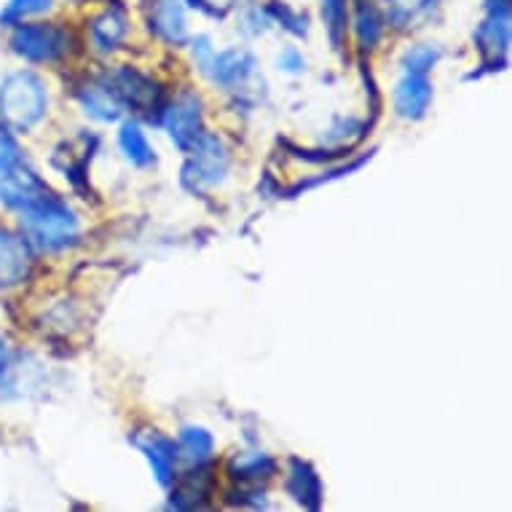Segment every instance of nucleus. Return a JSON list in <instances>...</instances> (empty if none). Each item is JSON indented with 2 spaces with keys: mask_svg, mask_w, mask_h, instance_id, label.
Listing matches in <instances>:
<instances>
[{
  "mask_svg": "<svg viewBox=\"0 0 512 512\" xmlns=\"http://www.w3.org/2000/svg\"><path fill=\"white\" fill-rule=\"evenodd\" d=\"M228 172V151L218 137L204 132L199 143L188 151V164L183 169V183L194 191L218 185Z\"/></svg>",
  "mask_w": 512,
  "mask_h": 512,
  "instance_id": "20e7f679",
  "label": "nucleus"
},
{
  "mask_svg": "<svg viewBox=\"0 0 512 512\" xmlns=\"http://www.w3.org/2000/svg\"><path fill=\"white\" fill-rule=\"evenodd\" d=\"M303 68H306V59H303L301 51L293 49V46L279 54V70H285V73H301Z\"/></svg>",
  "mask_w": 512,
  "mask_h": 512,
  "instance_id": "bb28decb",
  "label": "nucleus"
},
{
  "mask_svg": "<svg viewBox=\"0 0 512 512\" xmlns=\"http://www.w3.org/2000/svg\"><path fill=\"white\" fill-rule=\"evenodd\" d=\"M132 443L140 448V454L148 459L153 475L159 480L161 486L169 488L175 483V464H177V448L172 440L159 435L156 429H145L132 437Z\"/></svg>",
  "mask_w": 512,
  "mask_h": 512,
  "instance_id": "9b49d317",
  "label": "nucleus"
},
{
  "mask_svg": "<svg viewBox=\"0 0 512 512\" xmlns=\"http://www.w3.org/2000/svg\"><path fill=\"white\" fill-rule=\"evenodd\" d=\"M33 269L30 242L0 228V290L22 285Z\"/></svg>",
  "mask_w": 512,
  "mask_h": 512,
  "instance_id": "9d476101",
  "label": "nucleus"
},
{
  "mask_svg": "<svg viewBox=\"0 0 512 512\" xmlns=\"http://www.w3.org/2000/svg\"><path fill=\"white\" fill-rule=\"evenodd\" d=\"M19 218L25 228V239L38 250H65L70 244H76L78 234H81L76 212L54 194L30 210L19 212Z\"/></svg>",
  "mask_w": 512,
  "mask_h": 512,
  "instance_id": "f257e3e1",
  "label": "nucleus"
},
{
  "mask_svg": "<svg viewBox=\"0 0 512 512\" xmlns=\"http://www.w3.org/2000/svg\"><path fill=\"white\" fill-rule=\"evenodd\" d=\"M51 3L54 0H9V6L0 11V25H19L25 17L49 11Z\"/></svg>",
  "mask_w": 512,
  "mask_h": 512,
  "instance_id": "b1692460",
  "label": "nucleus"
},
{
  "mask_svg": "<svg viewBox=\"0 0 512 512\" xmlns=\"http://www.w3.org/2000/svg\"><path fill=\"white\" fill-rule=\"evenodd\" d=\"M108 81L124 108H135L153 121V108H161V89L156 81L132 68H118Z\"/></svg>",
  "mask_w": 512,
  "mask_h": 512,
  "instance_id": "1a4fd4ad",
  "label": "nucleus"
},
{
  "mask_svg": "<svg viewBox=\"0 0 512 512\" xmlns=\"http://www.w3.org/2000/svg\"><path fill=\"white\" fill-rule=\"evenodd\" d=\"M234 3L236 0H191V6H199L212 17H226L228 11L234 9Z\"/></svg>",
  "mask_w": 512,
  "mask_h": 512,
  "instance_id": "cd10ccee",
  "label": "nucleus"
},
{
  "mask_svg": "<svg viewBox=\"0 0 512 512\" xmlns=\"http://www.w3.org/2000/svg\"><path fill=\"white\" fill-rule=\"evenodd\" d=\"M6 360H9V346L0 338V376H3V370H6Z\"/></svg>",
  "mask_w": 512,
  "mask_h": 512,
  "instance_id": "c85d7f7f",
  "label": "nucleus"
},
{
  "mask_svg": "<svg viewBox=\"0 0 512 512\" xmlns=\"http://www.w3.org/2000/svg\"><path fill=\"white\" fill-rule=\"evenodd\" d=\"M354 30H357V41H360L362 49H373L381 33H384V17H381V11L370 0H362L360 6H357Z\"/></svg>",
  "mask_w": 512,
  "mask_h": 512,
  "instance_id": "aec40b11",
  "label": "nucleus"
},
{
  "mask_svg": "<svg viewBox=\"0 0 512 512\" xmlns=\"http://www.w3.org/2000/svg\"><path fill=\"white\" fill-rule=\"evenodd\" d=\"M161 124H164L167 135L172 137V143L180 151H191L199 143V137L204 135L202 102H199V97L196 94H183L180 100L167 105L164 116H161Z\"/></svg>",
  "mask_w": 512,
  "mask_h": 512,
  "instance_id": "423d86ee",
  "label": "nucleus"
},
{
  "mask_svg": "<svg viewBox=\"0 0 512 512\" xmlns=\"http://www.w3.org/2000/svg\"><path fill=\"white\" fill-rule=\"evenodd\" d=\"M177 451L196 467L210 462L212 451H215V437L204 427H183L180 429V440H177Z\"/></svg>",
  "mask_w": 512,
  "mask_h": 512,
  "instance_id": "a211bd4d",
  "label": "nucleus"
},
{
  "mask_svg": "<svg viewBox=\"0 0 512 512\" xmlns=\"http://www.w3.org/2000/svg\"><path fill=\"white\" fill-rule=\"evenodd\" d=\"M231 472H234V478L239 480L269 478L271 472H274V459H269L266 454H242L234 459Z\"/></svg>",
  "mask_w": 512,
  "mask_h": 512,
  "instance_id": "4be33fe9",
  "label": "nucleus"
},
{
  "mask_svg": "<svg viewBox=\"0 0 512 512\" xmlns=\"http://www.w3.org/2000/svg\"><path fill=\"white\" fill-rule=\"evenodd\" d=\"M11 49L30 62H54L70 49V33L59 25H19L11 35Z\"/></svg>",
  "mask_w": 512,
  "mask_h": 512,
  "instance_id": "39448f33",
  "label": "nucleus"
},
{
  "mask_svg": "<svg viewBox=\"0 0 512 512\" xmlns=\"http://www.w3.org/2000/svg\"><path fill=\"white\" fill-rule=\"evenodd\" d=\"M322 19H325V30H328L330 43L336 49H341L346 38V25H349L346 0H322Z\"/></svg>",
  "mask_w": 512,
  "mask_h": 512,
  "instance_id": "412c9836",
  "label": "nucleus"
},
{
  "mask_svg": "<svg viewBox=\"0 0 512 512\" xmlns=\"http://www.w3.org/2000/svg\"><path fill=\"white\" fill-rule=\"evenodd\" d=\"M429 102H432V84L427 76L419 73H405L400 84L395 86V108L403 118H421L427 113Z\"/></svg>",
  "mask_w": 512,
  "mask_h": 512,
  "instance_id": "f8f14e48",
  "label": "nucleus"
},
{
  "mask_svg": "<svg viewBox=\"0 0 512 512\" xmlns=\"http://www.w3.org/2000/svg\"><path fill=\"white\" fill-rule=\"evenodd\" d=\"M46 113V86L33 73H14L0 84V118L19 132L33 129Z\"/></svg>",
  "mask_w": 512,
  "mask_h": 512,
  "instance_id": "f03ea898",
  "label": "nucleus"
},
{
  "mask_svg": "<svg viewBox=\"0 0 512 512\" xmlns=\"http://www.w3.org/2000/svg\"><path fill=\"white\" fill-rule=\"evenodd\" d=\"M19 161H22V156H19L17 140L11 137V132L6 129V126L0 124V172L17 167Z\"/></svg>",
  "mask_w": 512,
  "mask_h": 512,
  "instance_id": "a878e982",
  "label": "nucleus"
},
{
  "mask_svg": "<svg viewBox=\"0 0 512 512\" xmlns=\"http://www.w3.org/2000/svg\"><path fill=\"white\" fill-rule=\"evenodd\" d=\"M475 41L488 65H499L502 70L504 54L510 49V0H488V17L478 27Z\"/></svg>",
  "mask_w": 512,
  "mask_h": 512,
  "instance_id": "6e6552de",
  "label": "nucleus"
},
{
  "mask_svg": "<svg viewBox=\"0 0 512 512\" xmlns=\"http://www.w3.org/2000/svg\"><path fill=\"white\" fill-rule=\"evenodd\" d=\"M269 14L277 22H282V25L290 30V33L295 35H306V17H301V14H295L293 9H287L285 3H279V0H274L269 6Z\"/></svg>",
  "mask_w": 512,
  "mask_h": 512,
  "instance_id": "393cba45",
  "label": "nucleus"
},
{
  "mask_svg": "<svg viewBox=\"0 0 512 512\" xmlns=\"http://www.w3.org/2000/svg\"><path fill=\"white\" fill-rule=\"evenodd\" d=\"M118 145H121L124 156L132 161L135 167H151V164H156V153H153L148 137L143 135V129L137 124L121 126V132H118Z\"/></svg>",
  "mask_w": 512,
  "mask_h": 512,
  "instance_id": "6ab92c4d",
  "label": "nucleus"
},
{
  "mask_svg": "<svg viewBox=\"0 0 512 512\" xmlns=\"http://www.w3.org/2000/svg\"><path fill=\"white\" fill-rule=\"evenodd\" d=\"M194 54L199 59V65L215 84L226 86V89H236L242 86L247 78L255 73V57L244 49H228L215 51L207 38H199L194 43Z\"/></svg>",
  "mask_w": 512,
  "mask_h": 512,
  "instance_id": "7ed1b4c3",
  "label": "nucleus"
},
{
  "mask_svg": "<svg viewBox=\"0 0 512 512\" xmlns=\"http://www.w3.org/2000/svg\"><path fill=\"white\" fill-rule=\"evenodd\" d=\"M129 25H126L124 11L108 9L92 22V41L100 51H116L124 43Z\"/></svg>",
  "mask_w": 512,
  "mask_h": 512,
  "instance_id": "dca6fc26",
  "label": "nucleus"
},
{
  "mask_svg": "<svg viewBox=\"0 0 512 512\" xmlns=\"http://www.w3.org/2000/svg\"><path fill=\"white\" fill-rule=\"evenodd\" d=\"M49 185L43 183L41 177L33 175L25 167H11L6 172H0V204L9 210L25 212L35 204H41L43 199H49Z\"/></svg>",
  "mask_w": 512,
  "mask_h": 512,
  "instance_id": "0eeeda50",
  "label": "nucleus"
},
{
  "mask_svg": "<svg viewBox=\"0 0 512 512\" xmlns=\"http://www.w3.org/2000/svg\"><path fill=\"white\" fill-rule=\"evenodd\" d=\"M151 27L167 43H185L188 25H185V0H153Z\"/></svg>",
  "mask_w": 512,
  "mask_h": 512,
  "instance_id": "ddd939ff",
  "label": "nucleus"
},
{
  "mask_svg": "<svg viewBox=\"0 0 512 512\" xmlns=\"http://www.w3.org/2000/svg\"><path fill=\"white\" fill-rule=\"evenodd\" d=\"M287 494L293 496L298 504H303V507H309V510H317L319 504H322V483H319L317 472L311 470L306 462H301V459L290 462Z\"/></svg>",
  "mask_w": 512,
  "mask_h": 512,
  "instance_id": "2eb2a0df",
  "label": "nucleus"
},
{
  "mask_svg": "<svg viewBox=\"0 0 512 512\" xmlns=\"http://www.w3.org/2000/svg\"><path fill=\"white\" fill-rule=\"evenodd\" d=\"M437 0H384V14L395 27H416L432 14Z\"/></svg>",
  "mask_w": 512,
  "mask_h": 512,
  "instance_id": "f3484780",
  "label": "nucleus"
},
{
  "mask_svg": "<svg viewBox=\"0 0 512 512\" xmlns=\"http://www.w3.org/2000/svg\"><path fill=\"white\" fill-rule=\"evenodd\" d=\"M443 57V51L432 46V43H419L413 49L405 51L403 57V68L405 73H419V76H427L429 70L435 68L437 62Z\"/></svg>",
  "mask_w": 512,
  "mask_h": 512,
  "instance_id": "5701e85b",
  "label": "nucleus"
},
{
  "mask_svg": "<svg viewBox=\"0 0 512 512\" xmlns=\"http://www.w3.org/2000/svg\"><path fill=\"white\" fill-rule=\"evenodd\" d=\"M78 100L84 105V110L89 116L100 118V121H118L121 113H124V105L118 100V94L113 92L108 78L102 81H92L86 84L81 92H78Z\"/></svg>",
  "mask_w": 512,
  "mask_h": 512,
  "instance_id": "4468645a",
  "label": "nucleus"
}]
</instances>
